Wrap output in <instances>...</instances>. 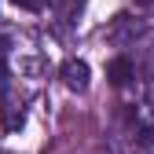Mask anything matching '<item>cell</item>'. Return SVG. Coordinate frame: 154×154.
Wrapping results in <instances>:
<instances>
[{
	"instance_id": "1",
	"label": "cell",
	"mask_w": 154,
	"mask_h": 154,
	"mask_svg": "<svg viewBox=\"0 0 154 154\" xmlns=\"http://www.w3.org/2000/svg\"><path fill=\"white\" fill-rule=\"evenodd\" d=\"M59 77H63V85H66L70 92H85V88H88L92 70H88V63H85V59H66V63H63V70H59Z\"/></svg>"
},
{
	"instance_id": "2",
	"label": "cell",
	"mask_w": 154,
	"mask_h": 154,
	"mask_svg": "<svg viewBox=\"0 0 154 154\" xmlns=\"http://www.w3.org/2000/svg\"><path fill=\"white\" fill-rule=\"evenodd\" d=\"M106 73H110V81L118 85V88H125L132 77H136V66H132V59H128V55H118V59L110 63V70H106Z\"/></svg>"
},
{
	"instance_id": "3",
	"label": "cell",
	"mask_w": 154,
	"mask_h": 154,
	"mask_svg": "<svg viewBox=\"0 0 154 154\" xmlns=\"http://www.w3.org/2000/svg\"><path fill=\"white\" fill-rule=\"evenodd\" d=\"M8 59H11V41L0 37V95H8Z\"/></svg>"
},
{
	"instance_id": "4",
	"label": "cell",
	"mask_w": 154,
	"mask_h": 154,
	"mask_svg": "<svg viewBox=\"0 0 154 154\" xmlns=\"http://www.w3.org/2000/svg\"><path fill=\"white\" fill-rule=\"evenodd\" d=\"M81 4H85V0H51V8L59 11V18H66V22H70V18H77Z\"/></svg>"
},
{
	"instance_id": "5",
	"label": "cell",
	"mask_w": 154,
	"mask_h": 154,
	"mask_svg": "<svg viewBox=\"0 0 154 154\" xmlns=\"http://www.w3.org/2000/svg\"><path fill=\"white\" fill-rule=\"evenodd\" d=\"M15 4H18V8H26V11H41L48 0H15Z\"/></svg>"
},
{
	"instance_id": "6",
	"label": "cell",
	"mask_w": 154,
	"mask_h": 154,
	"mask_svg": "<svg viewBox=\"0 0 154 154\" xmlns=\"http://www.w3.org/2000/svg\"><path fill=\"white\" fill-rule=\"evenodd\" d=\"M136 4H143V8H147V4H154V0H136Z\"/></svg>"
}]
</instances>
